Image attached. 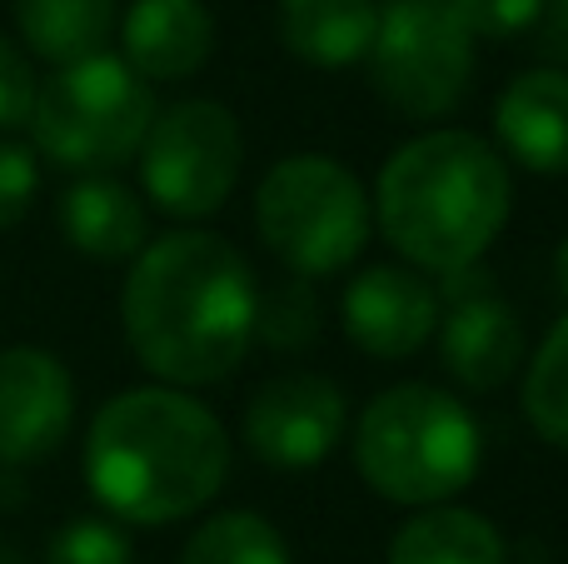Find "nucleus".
<instances>
[{"mask_svg":"<svg viewBox=\"0 0 568 564\" xmlns=\"http://www.w3.org/2000/svg\"><path fill=\"white\" fill-rule=\"evenodd\" d=\"M260 290L245 255L210 230H175L135 255L120 320L135 360L175 390L220 385L255 345Z\"/></svg>","mask_w":568,"mask_h":564,"instance_id":"f257e3e1","label":"nucleus"},{"mask_svg":"<svg viewBox=\"0 0 568 564\" xmlns=\"http://www.w3.org/2000/svg\"><path fill=\"white\" fill-rule=\"evenodd\" d=\"M230 475V435L200 400L165 385L125 390L90 420L85 480L110 520L175 525Z\"/></svg>","mask_w":568,"mask_h":564,"instance_id":"f03ea898","label":"nucleus"},{"mask_svg":"<svg viewBox=\"0 0 568 564\" xmlns=\"http://www.w3.org/2000/svg\"><path fill=\"white\" fill-rule=\"evenodd\" d=\"M509 165L469 130H429L379 170V230L414 270L459 275L499 240L509 220Z\"/></svg>","mask_w":568,"mask_h":564,"instance_id":"7ed1b4c3","label":"nucleus"},{"mask_svg":"<svg viewBox=\"0 0 568 564\" xmlns=\"http://www.w3.org/2000/svg\"><path fill=\"white\" fill-rule=\"evenodd\" d=\"M484 460V430L464 400L434 385H394L359 415L354 465L374 495L394 505L434 510L474 485Z\"/></svg>","mask_w":568,"mask_h":564,"instance_id":"20e7f679","label":"nucleus"},{"mask_svg":"<svg viewBox=\"0 0 568 564\" xmlns=\"http://www.w3.org/2000/svg\"><path fill=\"white\" fill-rule=\"evenodd\" d=\"M26 125L50 165L105 175L140 155L155 125V90L120 56H90L36 85Z\"/></svg>","mask_w":568,"mask_h":564,"instance_id":"39448f33","label":"nucleus"},{"mask_svg":"<svg viewBox=\"0 0 568 564\" xmlns=\"http://www.w3.org/2000/svg\"><path fill=\"white\" fill-rule=\"evenodd\" d=\"M255 225L290 275L320 280L359 260L374 230V205L339 160L290 155L260 180Z\"/></svg>","mask_w":568,"mask_h":564,"instance_id":"423d86ee","label":"nucleus"},{"mask_svg":"<svg viewBox=\"0 0 568 564\" xmlns=\"http://www.w3.org/2000/svg\"><path fill=\"white\" fill-rule=\"evenodd\" d=\"M364 60L389 110L409 120H439L469 90L474 36L464 30L454 0H389Z\"/></svg>","mask_w":568,"mask_h":564,"instance_id":"0eeeda50","label":"nucleus"},{"mask_svg":"<svg viewBox=\"0 0 568 564\" xmlns=\"http://www.w3.org/2000/svg\"><path fill=\"white\" fill-rule=\"evenodd\" d=\"M240 165H245V135L220 100H180L170 110H155V125L140 145L145 195L175 220L215 215L235 190Z\"/></svg>","mask_w":568,"mask_h":564,"instance_id":"6e6552de","label":"nucleus"},{"mask_svg":"<svg viewBox=\"0 0 568 564\" xmlns=\"http://www.w3.org/2000/svg\"><path fill=\"white\" fill-rule=\"evenodd\" d=\"M344 435V390L324 375H280L245 405V445L270 470H314Z\"/></svg>","mask_w":568,"mask_h":564,"instance_id":"1a4fd4ad","label":"nucleus"},{"mask_svg":"<svg viewBox=\"0 0 568 564\" xmlns=\"http://www.w3.org/2000/svg\"><path fill=\"white\" fill-rule=\"evenodd\" d=\"M75 425V380L40 345L0 350V465H36Z\"/></svg>","mask_w":568,"mask_h":564,"instance_id":"9d476101","label":"nucleus"},{"mask_svg":"<svg viewBox=\"0 0 568 564\" xmlns=\"http://www.w3.org/2000/svg\"><path fill=\"white\" fill-rule=\"evenodd\" d=\"M444 295L454 300L449 315L439 330V355L444 370L459 380L474 395H489V390L509 385L514 370L524 360V320L519 310L504 295H494L484 285V275L474 270H459V275H444Z\"/></svg>","mask_w":568,"mask_h":564,"instance_id":"9b49d317","label":"nucleus"},{"mask_svg":"<svg viewBox=\"0 0 568 564\" xmlns=\"http://www.w3.org/2000/svg\"><path fill=\"white\" fill-rule=\"evenodd\" d=\"M439 325V295L419 270L369 265L344 290V330L374 360H409Z\"/></svg>","mask_w":568,"mask_h":564,"instance_id":"f8f14e48","label":"nucleus"},{"mask_svg":"<svg viewBox=\"0 0 568 564\" xmlns=\"http://www.w3.org/2000/svg\"><path fill=\"white\" fill-rule=\"evenodd\" d=\"M125 66L140 80H185L215 50V16L205 0H135L120 20Z\"/></svg>","mask_w":568,"mask_h":564,"instance_id":"ddd939ff","label":"nucleus"},{"mask_svg":"<svg viewBox=\"0 0 568 564\" xmlns=\"http://www.w3.org/2000/svg\"><path fill=\"white\" fill-rule=\"evenodd\" d=\"M509 160L539 175H568V70H524L494 105Z\"/></svg>","mask_w":568,"mask_h":564,"instance_id":"4468645a","label":"nucleus"},{"mask_svg":"<svg viewBox=\"0 0 568 564\" xmlns=\"http://www.w3.org/2000/svg\"><path fill=\"white\" fill-rule=\"evenodd\" d=\"M60 230L90 260H135L150 245V215L130 185L85 175L60 195Z\"/></svg>","mask_w":568,"mask_h":564,"instance_id":"2eb2a0df","label":"nucleus"},{"mask_svg":"<svg viewBox=\"0 0 568 564\" xmlns=\"http://www.w3.org/2000/svg\"><path fill=\"white\" fill-rule=\"evenodd\" d=\"M379 0H280V40L290 56L339 70L369 56Z\"/></svg>","mask_w":568,"mask_h":564,"instance_id":"dca6fc26","label":"nucleus"},{"mask_svg":"<svg viewBox=\"0 0 568 564\" xmlns=\"http://www.w3.org/2000/svg\"><path fill=\"white\" fill-rule=\"evenodd\" d=\"M389 564H509V545L479 510L434 505L394 535Z\"/></svg>","mask_w":568,"mask_h":564,"instance_id":"f3484780","label":"nucleus"},{"mask_svg":"<svg viewBox=\"0 0 568 564\" xmlns=\"http://www.w3.org/2000/svg\"><path fill=\"white\" fill-rule=\"evenodd\" d=\"M16 26L26 46L50 66L105 56L115 30V0H16Z\"/></svg>","mask_w":568,"mask_h":564,"instance_id":"a211bd4d","label":"nucleus"},{"mask_svg":"<svg viewBox=\"0 0 568 564\" xmlns=\"http://www.w3.org/2000/svg\"><path fill=\"white\" fill-rule=\"evenodd\" d=\"M180 564H294L290 545L255 510H225L190 535Z\"/></svg>","mask_w":568,"mask_h":564,"instance_id":"6ab92c4d","label":"nucleus"},{"mask_svg":"<svg viewBox=\"0 0 568 564\" xmlns=\"http://www.w3.org/2000/svg\"><path fill=\"white\" fill-rule=\"evenodd\" d=\"M524 415L549 445L568 450V315L544 335L524 375Z\"/></svg>","mask_w":568,"mask_h":564,"instance_id":"aec40b11","label":"nucleus"},{"mask_svg":"<svg viewBox=\"0 0 568 564\" xmlns=\"http://www.w3.org/2000/svg\"><path fill=\"white\" fill-rule=\"evenodd\" d=\"M314 330H320V300H314L310 280L290 275L284 285L270 290V295H260L255 335H265L275 350H300V345H310Z\"/></svg>","mask_w":568,"mask_h":564,"instance_id":"412c9836","label":"nucleus"},{"mask_svg":"<svg viewBox=\"0 0 568 564\" xmlns=\"http://www.w3.org/2000/svg\"><path fill=\"white\" fill-rule=\"evenodd\" d=\"M45 564H130V535L105 515H75L50 535Z\"/></svg>","mask_w":568,"mask_h":564,"instance_id":"4be33fe9","label":"nucleus"},{"mask_svg":"<svg viewBox=\"0 0 568 564\" xmlns=\"http://www.w3.org/2000/svg\"><path fill=\"white\" fill-rule=\"evenodd\" d=\"M544 6H549V0H454V10H459L464 30H469L474 40L524 36V30L539 26Z\"/></svg>","mask_w":568,"mask_h":564,"instance_id":"5701e85b","label":"nucleus"},{"mask_svg":"<svg viewBox=\"0 0 568 564\" xmlns=\"http://www.w3.org/2000/svg\"><path fill=\"white\" fill-rule=\"evenodd\" d=\"M36 190H40L36 150L20 145V140H0V230L20 225L30 215Z\"/></svg>","mask_w":568,"mask_h":564,"instance_id":"b1692460","label":"nucleus"},{"mask_svg":"<svg viewBox=\"0 0 568 564\" xmlns=\"http://www.w3.org/2000/svg\"><path fill=\"white\" fill-rule=\"evenodd\" d=\"M30 105H36V70H30V60L0 36V130L26 125Z\"/></svg>","mask_w":568,"mask_h":564,"instance_id":"393cba45","label":"nucleus"},{"mask_svg":"<svg viewBox=\"0 0 568 564\" xmlns=\"http://www.w3.org/2000/svg\"><path fill=\"white\" fill-rule=\"evenodd\" d=\"M549 50L559 60H568V0H549Z\"/></svg>","mask_w":568,"mask_h":564,"instance_id":"a878e982","label":"nucleus"},{"mask_svg":"<svg viewBox=\"0 0 568 564\" xmlns=\"http://www.w3.org/2000/svg\"><path fill=\"white\" fill-rule=\"evenodd\" d=\"M554 280H559V290H564V300H568V235H564V245L554 250Z\"/></svg>","mask_w":568,"mask_h":564,"instance_id":"bb28decb","label":"nucleus"},{"mask_svg":"<svg viewBox=\"0 0 568 564\" xmlns=\"http://www.w3.org/2000/svg\"><path fill=\"white\" fill-rule=\"evenodd\" d=\"M0 564H26V560H20V555H16V550H10V545H6V540H0Z\"/></svg>","mask_w":568,"mask_h":564,"instance_id":"cd10ccee","label":"nucleus"}]
</instances>
